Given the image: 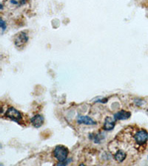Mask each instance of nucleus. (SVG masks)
Segmentation results:
<instances>
[{
    "label": "nucleus",
    "instance_id": "1a4fd4ad",
    "mask_svg": "<svg viewBox=\"0 0 148 166\" xmlns=\"http://www.w3.org/2000/svg\"><path fill=\"white\" fill-rule=\"evenodd\" d=\"M114 158L117 162H122L126 158V154L124 151L122 150H118V151L115 154Z\"/></svg>",
    "mask_w": 148,
    "mask_h": 166
},
{
    "label": "nucleus",
    "instance_id": "9b49d317",
    "mask_svg": "<svg viewBox=\"0 0 148 166\" xmlns=\"http://www.w3.org/2000/svg\"><path fill=\"white\" fill-rule=\"evenodd\" d=\"M0 27H1L2 30V31H5V30H6L7 28V25L6 23L3 21V19H1V23H0Z\"/></svg>",
    "mask_w": 148,
    "mask_h": 166
},
{
    "label": "nucleus",
    "instance_id": "423d86ee",
    "mask_svg": "<svg viewBox=\"0 0 148 166\" xmlns=\"http://www.w3.org/2000/svg\"><path fill=\"white\" fill-rule=\"evenodd\" d=\"M44 117L40 114H37L34 117H33L30 120V122L33 124V126L36 128H39L42 126L44 123Z\"/></svg>",
    "mask_w": 148,
    "mask_h": 166
},
{
    "label": "nucleus",
    "instance_id": "0eeeda50",
    "mask_svg": "<svg viewBox=\"0 0 148 166\" xmlns=\"http://www.w3.org/2000/svg\"><path fill=\"white\" fill-rule=\"evenodd\" d=\"M115 123H116L115 118H112L110 117H106L104 124V129L106 130V131H111V130L114 129Z\"/></svg>",
    "mask_w": 148,
    "mask_h": 166
},
{
    "label": "nucleus",
    "instance_id": "9d476101",
    "mask_svg": "<svg viewBox=\"0 0 148 166\" xmlns=\"http://www.w3.org/2000/svg\"><path fill=\"white\" fill-rule=\"evenodd\" d=\"M72 160L71 159H67L66 160L64 161V162H58V163L57 164V165H67L68 164L70 163V162H71Z\"/></svg>",
    "mask_w": 148,
    "mask_h": 166
},
{
    "label": "nucleus",
    "instance_id": "7ed1b4c3",
    "mask_svg": "<svg viewBox=\"0 0 148 166\" xmlns=\"http://www.w3.org/2000/svg\"><path fill=\"white\" fill-rule=\"evenodd\" d=\"M5 117L10 118L12 120L15 121L16 123H19L22 120L21 113L13 107H10L7 110L5 113Z\"/></svg>",
    "mask_w": 148,
    "mask_h": 166
},
{
    "label": "nucleus",
    "instance_id": "20e7f679",
    "mask_svg": "<svg viewBox=\"0 0 148 166\" xmlns=\"http://www.w3.org/2000/svg\"><path fill=\"white\" fill-rule=\"evenodd\" d=\"M134 139L139 145L144 144L148 140V133L145 130H140L135 134Z\"/></svg>",
    "mask_w": 148,
    "mask_h": 166
},
{
    "label": "nucleus",
    "instance_id": "39448f33",
    "mask_svg": "<svg viewBox=\"0 0 148 166\" xmlns=\"http://www.w3.org/2000/svg\"><path fill=\"white\" fill-rule=\"evenodd\" d=\"M77 123L79 124H85V125H96V122L94 121L92 118H90L88 116H79L77 118Z\"/></svg>",
    "mask_w": 148,
    "mask_h": 166
},
{
    "label": "nucleus",
    "instance_id": "f03ea898",
    "mask_svg": "<svg viewBox=\"0 0 148 166\" xmlns=\"http://www.w3.org/2000/svg\"><path fill=\"white\" fill-rule=\"evenodd\" d=\"M28 41V36L25 32H19L14 38V44L17 47H22Z\"/></svg>",
    "mask_w": 148,
    "mask_h": 166
},
{
    "label": "nucleus",
    "instance_id": "6e6552de",
    "mask_svg": "<svg viewBox=\"0 0 148 166\" xmlns=\"http://www.w3.org/2000/svg\"><path fill=\"white\" fill-rule=\"evenodd\" d=\"M131 113L130 112H126V111H120L114 114V118L116 120H124L130 117Z\"/></svg>",
    "mask_w": 148,
    "mask_h": 166
},
{
    "label": "nucleus",
    "instance_id": "f257e3e1",
    "mask_svg": "<svg viewBox=\"0 0 148 166\" xmlns=\"http://www.w3.org/2000/svg\"><path fill=\"white\" fill-rule=\"evenodd\" d=\"M53 155L60 162L67 160L68 155V149L64 145H57L53 150Z\"/></svg>",
    "mask_w": 148,
    "mask_h": 166
},
{
    "label": "nucleus",
    "instance_id": "f8f14e48",
    "mask_svg": "<svg viewBox=\"0 0 148 166\" xmlns=\"http://www.w3.org/2000/svg\"><path fill=\"white\" fill-rule=\"evenodd\" d=\"M19 1H21V4H24V3H25L26 0H19Z\"/></svg>",
    "mask_w": 148,
    "mask_h": 166
}]
</instances>
